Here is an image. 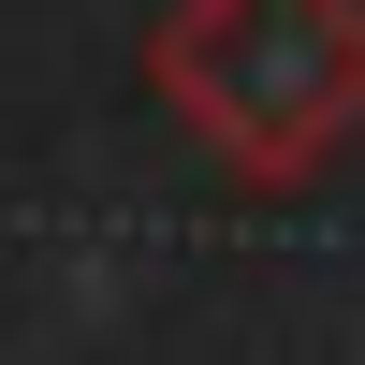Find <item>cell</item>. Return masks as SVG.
Here are the masks:
<instances>
[{
	"mask_svg": "<svg viewBox=\"0 0 365 365\" xmlns=\"http://www.w3.org/2000/svg\"><path fill=\"white\" fill-rule=\"evenodd\" d=\"M146 88L234 190H307L365 132V0H175Z\"/></svg>",
	"mask_w": 365,
	"mask_h": 365,
	"instance_id": "obj_1",
	"label": "cell"
}]
</instances>
